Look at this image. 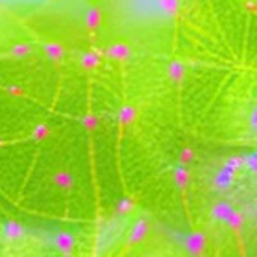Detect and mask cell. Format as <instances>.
<instances>
[{
	"label": "cell",
	"instance_id": "2",
	"mask_svg": "<svg viewBox=\"0 0 257 257\" xmlns=\"http://www.w3.org/2000/svg\"><path fill=\"white\" fill-rule=\"evenodd\" d=\"M48 0H0L2 5H9V6H35V5H42Z\"/></svg>",
	"mask_w": 257,
	"mask_h": 257
},
{
	"label": "cell",
	"instance_id": "1",
	"mask_svg": "<svg viewBox=\"0 0 257 257\" xmlns=\"http://www.w3.org/2000/svg\"><path fill=\"white\" fill-rule=\"evenodd\" d=\"M175 0H130V11L145 18L164 17L173 11Z\"/></svg>",
	"mask_w": 257,
	"mask_h": 257
},
{
	"label": "cell",
	"instance_id": "3",
	"mask_svg": "<svg viewBox=\"0 0 257 257\" xmlns=\"http://www.w3.org/2000/svg\"><path fill=\"white\" fill-rule=\"evenodd\" d=\"M254 212H256V215H257V203H256V208H254Z\"/></svg>",
	"mask_w": 257,
	"mask_h": 257
}]
</instances>
